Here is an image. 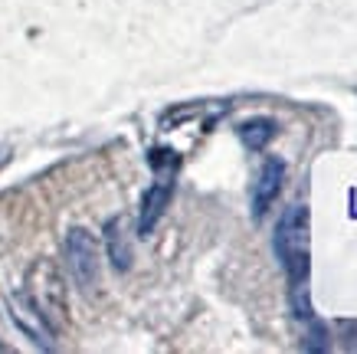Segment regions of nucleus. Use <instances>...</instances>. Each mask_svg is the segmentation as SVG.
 I'll use <instances>...</instances> for the list:
<instances>
[{
    "label": "nucleus",
    "mask_w": 357,
    "mask_h": 354,
    "mask_svg": "<svg viewBox=\"0 0 357 354\" xmlns=\"http://www.w3.org/2000/svg\"><path fill=\"white\" fill-rule=\"evenodd\" d=\"M272 249H275L282 269L289 272L292 286L308 282V207L305 204H292L279 216Z\"/></svg>",
    "instance_id": "obj_1"
},
{
    "label": "nucleus",
    "mask_w": 357,
    "mask_h": 354,
    "mask_svg": "<svg viewBox=\"0 0 357 354\" xmlns=\"http://www.w3.org/2000/svg\"><path fill=\"white\" fill-rule=\"evenodd\" d=\"M66 266H69L79 289H96L102 259H98L96 236L89 233V230H82V226L69 230V236H66Z\"/></svg>",
    "instance_id": "obj_2"
},
{
    "label": "nucleus",
    "mask_w": 357,
    "mask_h": 354,
    "mask_svg": "<svg viewBox=\"0 0 357 354\" xmlns=\"http://www.w3.org/2000/svg\"><path fill=\"white\" fill-rule=\"evenodd\" d=\"M161 171V168H158ZM171 191H174V171L171 174H158V181L144 191L141 197V216H138V236H148L158 226V220L164 216L167 204H171Z\"/></svg>",
    "instance_id": "obj_3"
},
{
    "label": "nucleus",
    "mask_w": 357,
    "mask_h": 354,
    "mask_svg": "<svg viewBox=\"0 0 357 354\" xmlns=\"http://www.w3.org/2000/svg\"><path fill=\"white\" fill-rule=\"evenodd\" d=\"M282 181H285V164L275 161V158L262 164L259 177L252 184V216L256 220H262V216L269 214V207L275 204V197L282 191Z\"/></svg>",
    "instance_id": "obj_4"
},
{
    "label": "nucleus",
    "mask_w": 357,
    "mask_h": 354,
    "mask_svg": "<svg viewBox=\"0 0 357 354\" xmlns=\"http://www.w3.org/2000/svg\"><path fill=\"white\" fill-rule=\"evenodd\" d=\"M105 249H109L112 266L119 272H125L131 266V246H128V233H125V220L121 216L105 223Z\"/></svg>",
    "instance_id": "obj_5"
},
{
    "label": "nucleus",
    "mask_w": 357,
    "mask_h": 354,
    "mask_svg": "<svg viewBox=\"0 0 357 354\" xmlns=\"http://www.w3.org/2000/svg\"><path fill=\"white\" fill-rule=\"evenodd\" d=\"M275 128H279V125H275L272 118H249V121L239 125V138H243V145H246L249 151H262L272 141Z\"/></svg>",
    "instance_id": "obj_6"
}]
</instances>
